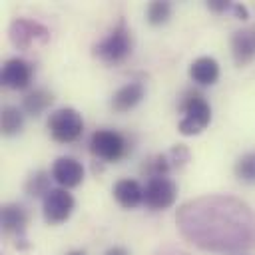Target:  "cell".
Returning a JSON list of instances; mask_svg holds the SVG:
<instances>
[{"instance_id":"obj_1","label":"cell","mask_w":255,"mask_h":255,"mask_svg":"<svg viewBox=\"0 0 255 255\" xmlns=\"http://www.w3.org/2000/svg\"><path fill=\"white\" fill-rule=\"evenodd\" d=\"M179 233L205 251H239L255 243V213L231 195H203L175 215Z\"/></svg>"},{"instance_id":"obj_2","label":"cell","mask_w":255,"mask_h":255,"mask_svg":"<svg viewBox=\"0 0 255 255\" xmlns=\"http://www.w3.org/2000/svg\"><path fill=\"white\" fill-rule=\"evenodd\" d=\"M133 50V38H131V32L126 24V20L122 18L110 32L108 36H104L100 42L94 44L92 48V54L104 62V64H110V66H116V64H122Z\"/></svg>"},{"instance_id":"obj_3","label":"cell","mask_w":255,"mask_h":255,"mask_svg":"<svg viewBox=\"0 0 255 255\" xmlns=\"http://www.w3.org/2000/svg\"><path fill=\"white\" fill-rule=\"evenodd\" d=\"M179 110L183 114V118L179 120V126H177L181 135H197L211 122V108H209L207 100L203 98V94H199L197 90H187L181 96Z\"/></svg>"},{"instance_id":"obj_4","label":"cell","mask_w":255,"mask_h":255,"mask_svg":"<svg viewBox=\"0 0 255 255\" xmlns=\"http://www.w3.org/2000/svg\"><path fill=\"white\" fill-rule=\"evenodd\" d=\"M46 126L52 139L60 143H72L84 131V118L76 108H58L50 114Z\"/></svg>"},{"instance_id":"obj_5","label":"cell","mask_w":255,"mask_h":255,"mask_svg":"<svg viewBox=\"0 0 255 255\" xmlns=\"http://www.w3.org/2000/svg\"><path fill=\"white\" fill-rule=\"evenodd\" d=\"M10 42L18 50H30L32 46H42L50 40V30L32 18H16L8 28Z\"/></svg>"},{"instance_id":"obj_6","label":"cell","mask_w":255,"mask_h":255,"mask_svg":"<svg viewBox=\"0 0 255 255\" xmlns=\"http://www.w3.org/2000/svg\"><path fill=\"white\" fill-rule=\"evenodd\" d=\"M90 151L102 161H118L128 153V139L116 129H96L90 137Z\"/></svg>"},{"instance_id":"obj_7","label":"cell","mask_w":255,"mask_h":255,"mask_svg":"<svg viewBox=\"0 0 255 255\" xmlns=\"http://www.w3.org/2000/svg\"><path fill=\"white\" fill-rule=\"evenodd\" d=\"M177 185L169 177H151L143 185V205L151 211H161L173 205Z\"/></svg>"},{"instance_id":"obj_8","label":"cell","mask_w":255,"mask_h":255,"mask_svg":"<svg viewBox=\"0 0 255 255\" xmlns=\"http://www.w3.org/2000/svg\"><path fill=\"white\" fill-rule=\"evenodd\" d=\"M74 207H76V201L72 193H68L64 187L50 189L48 195L42 199V213H44L46 223L50 225H60L68 221Z\"/></svg>"},{"instance_id":"obj_9","label":"cell","mask_w":255,"mask_h":255,"mask_svg":"<svg viewBox=\"0 0 255 255\" xmlns=\"http://www.w3.org/2000/svg\"><path fill=\"white\" fill-rule=\"evenodd\" d=\"M0 223L2 229L16 237V247L26 249V225H28V211L20 203H6L0 209Z\"/></svg>"},{"instance_id":"obj_10","label":"cell","mask_w":255,"mask_h":255,"mask_svg":"<svg viewBox=\"0 0 255 255\" xmlns=\"http://www.w3.org/2000/svg\"><path fill=\"white\" fill-rule=\"evenodd\" d=\"M2 86L10 90H24L32 82V66L24 58H10L2 66Z\"/></svg>"},{"instance_id":"obj_11","label":"cell","mask_w":255,"mask_h":255,"mask_svg":"<svg viewBox=\"0 0 255 255\" xmlns=\"http://www.w3.org/2000/svg\"><path fill=\"white\" fill-rule=\"evenodd\" d=\"M52 179L64 187V189H70V187H76L82 183L84 179V165L74 159V157H68V155H62L54 161L52 165Z\"/></svg>"},{"instance_id":"obj_12","label":"cell","mask_w":255,"mask_h":255,"mask_svg":"<svg viewBox=\"0 0 255 255\" xmlns=\"http://www.w3.org/2000/svg\"><path fill=\"white\" fill-rule=\"evenodd\" d=\"M231 56L237 66H247L255 60V26L235 30L231 36Z\"/></svg>"},{"instance_id":"obj_13","label":"cell","mask_w":255,"mask_h":255,"mask_svg":"<svg viewBox=\"0 0 255 255\" xmlns=\"http://www.w3.org/2000/svg\"><path fill=\"white\" fill-rule=\"evenodd\" d=\"M143 84L141 82H129L126 86H122L114 96H112V110L118 112V114H126L129 110H133L141 100H143Z\"/></svg>"},{"instance_id":"obj_14","label":"cell","mask_w":255,"mask_h":255,"mask_svg":"<svg viewBox=\"0 0 255 255\" xmlns=\"http://www.w3.org/2000/svg\"><path fill=\"white\" fill-rule=\"evenodd\" d=\"M112 193H114L116 201L126 209H133L139 203H143V187L135 179H129V177L116 181Z\"/></svg>"},{"instance_id":"obj_15","label":"cell","mask_w":255,"mask_h":255,"mask_svg":"<svg viewBox=\"0 0 255 255\" xmlns=\"http://www.w3.org/2000/svg\"><path fill=\"white\" fill-rule=\"evenodd\" d=\"M189 78L199 86H211L219 80V64L211 56H201L191 62Z\"/></svg>"},{"instance_id":"obj_16","label":"cell","mask_w":255,"mask_h":255,"mask_svg":"<svg viewBox=\"0 0 255 255\" xmlns=\"http://www.w3.org/2000/svg\"><path fill=\"white\" fill-rule=\"evenodd\" d=\"M52 102H54L52 92H48L44 88H38V90H34V92H30V94L24 96L22 110L26 114H30V116H40V114H44L50 108Z\"/></svg>"},{"instance_id":"obj_17","label":"cell","mask_w":255,"mask_h":255,"mask_svg":"<svg viewBox=\"0 0 255 255\" xmlns=\"http://www.w3.org/2000/svg\"><path fill=\"white\" fill-rule=\"evenodd\" d=\"M0 128L4 135H16L24 128V114L16 106H4L0 116Z\"/></svg>"},{"instance_id":"obj_18","label":"cell","mask_w":255,"mask_h":255,"mask_svg":"<svg viewBox=\"0 0 255 255\" xmlns=\"http://www.w3.org/2000/svg\"><path fill=\"white\" fill-rule=\"evenodd\" d=\"M171 171V163L167 153H155L151 157H147L141 165V173H145L149 179L151 177H167V173Z\"/></svg>"},{"instance_id":"obj_19","label":"cell","mask_w":255,"mask_h":255,"mask_svg":"<svg viewBox=\"0 0 255 255\" xmlns=\"http://www.w3.org/2000/svg\"><path fill=\"white\" fill-rule=\"evenodd\" d=\"M24 189H26L28 195H32V197H42V199H44V197L48 195V191L52 189V187H50V173L44 171V169L34 171V173L26 179Z\"/></svg>"},{"instance_id":"obj_20","label":"cell","mask_w":255,"mask_h":255,"mask_svg":"<svg viewBox=\"0 0 255 255\" xmlns=\"http://www.w3.org/2000/svg\"><path fill=\"white\" fill-rule=\"evenodd\" d=\"M235 177L243 183H255V151H247L243 153L237 161H235Z\"/></svg>"},{"instance_id":"obj_21","label":"cell","mask_w":255,"mask_h":255,"mask_svg":"<svg viewBox=\"0 0 255 255\" xmlns=\"http://www.w3.org/2000/svg\"><path fill=\"white\" fill-rule=\"evenodd\" d=\"M145 16H147V22L151 26H161L169 20L171 16V4L165 2V0H153L147 4V10H145Z\"/></svg>"},{"instance_id":"obj_22","label":"cell","mask_w":255,"mask_h":255,"mask_svg":"<svg viewBox=\"0 0 255 255\" xmlns=\"http://www.w3.org/2000/svg\"><path fill=\"white\" fill-rule=\"evenodd\" d=\"M167 157H169L171 169H179V167H183V165L189 161L191 153H189L187 145H183V143H177V145H173V147L167 151Z\"/></svg>"},{"instance_id":"obj_23","label":"cell","mask_w":255,"mask_h":255,"mask_svg":"<svg viewBox=\"0 0 255 255\" xmlns=\"http://www.w3.org/2000/svg\"><path fill=\"white\" fill-rule=\"evenodd\" d=\"M231 4L233 2H229V0H209L207 2V8L211 12H215V14H223V12L231 10Z\"/></svg>"},{"instance_id":"obj_24","label":"cell","mask_w":255,"mask_h":255,"mask_svg":"<svg viewBox=\"0 0 255 255\" xmlns=\"http://www.w3.org/2000/svg\"><path fill=\"white\" fill-rule=\"evenodd\" d=\"M231 12H233L235 18H239V20H247V18H249V10H247L243 4H239V2H233V4H231Z\"/></svg>"},{"instance_id":"obj_25","label":"cell","mask_w":255,"mask_h":255,"mask_svg":"<svg viewBox=\"0 0 255 255\" xmlns=\"http://www.w3.org/2000/svg\"><path fill=\"white\" fill-rule=\"evenodd\" d=\"M104 255H129V253H128V249H124V247H118V245H116V247H110Z\"/></svg>"},{"instance_id":"obj_26","label":"cell","mask_w":255,"mask_h":255,"mask_svg":"<svg viewBox=\"0 0 255 255\" xmlns=\"http://www.w3.org/2000/svg\"><path fill=\"white\" fill-rule=\"evenodd\" d=\"M66 255H86V251H82V249H74V251H68Z\"/></svg>"}]
</instances>
